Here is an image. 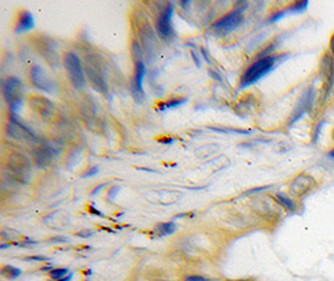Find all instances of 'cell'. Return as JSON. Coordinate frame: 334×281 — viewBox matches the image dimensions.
Listing matches in <instances>:
<instances>
[{"label": "cell", "mask_w": 334, "mask_h": 281, "mask_svg": "<svg viewBox=\"0 0 334 281\" xmlns=\"http://www.w3.org/2000/svg\"><path fill=\"white\" fill-rule=\"evenodd\" d=\"M277 202L278 204H281L284 209L288 211H295L296 210V204L293 199L288 197L287 195L284 194H277Z\"/></svg>", "instance_id": "cell-19"}, {"label": "cell", "mask_w": 334, "mask_h": 281, "mask_svg": "<svg viewBox=\"0 0 334 281\" xmlns=\"http://www.w3.org/2000/svg\"><path fill=\"white\" fill-rule=\"evenodd\" d=\"M29 105H30L31 109L35 111L36 114H39L40 116L44 117V119H49V117L53 116L54 114V105L50 100L45 99L43 96H33L29 102Z\"/></svg>", "instance_id": "cell-16"}, {"label": "cell", "mask_w": 334, "mask_h": 281, "mask_svg": "<svg viewBox=\"0 0 334 281\" xmlns=\"http://www.w3.org/2000/svg\"><path fill=\"white\" fill-rule=\"evenodd\" d=\"M145 76V65L143 62L135 63L134 69V76L132 80V94H133L134 99L138 103H140L144 97V90H143V80Z\"/></svg>", "instance_id": "cell-12"}, {"label": "cell", "mask_w": 334, "mask_h": 281, "mask_svg": "<svg viewBox=\"0 0 334 281\" xmlns=\"http://www.w3.org/2000/svg\"><path fill=\"white\" fill-rule=\"evenodd\" d=\"M117 190H119V188H118V186H115V188L112 189V196H109V199H110V200H113V199H114L115 195L118 194V191H117Z\"/></svg>", "instance_id": "cell-29"}, {"label": "cell", "mask_w": 334, "mask_h": 281, "mask_svg": "<svg viewBox=\"0 0 334 281\" xmlns=\"http://www.w3.org/2000/svg\"><path fill=\"white\" fill-rule=\"evenodd\" d=\"M284 15H286V10H284V9H283V10H279V11H277V13H274V14H273L272 16H270L269 22H270V23H275V22H278V20L283 18Z\"/></svg>", "instance_id": "cell-24"}, {"label": "cell", "mask_w": 334, "mask_h": 281, "mask_svg": "<svg viewBox=\"0 0 334 281\" xmlns=\"http://www.w3.org/2000/svg\"><path fill=\"white\" fill-rule=\"evenodd\" d=\"M192 55H193V59H194L195 64H197V67H200V64H199V59L197 58V55H195V54H194V51H192Z\"/></svg>", "instance_id": "cell-31"}, {"label": "cell", "mask_w": 334, "mask_h": 281, "mask_svg": "<svg viewBox=\"0 0 334 281\" xmlns=\"http://www.w3.org/2000/svg\"><path fill=\"white\" fill-rule=\"evenodd\" d=\"M7 134L18 142L24 143H35L38 142V136L28 128L27 125L19 122L18 116L11 114L9 123L7 124Z\"/></svg>", "instance_id": "cell-5"}, {"label": "cell", "mask_w": 334, "mask_h": 281, "mask_svg": "<svg viewBox=\"0 0 334 281\" xmlns=\"http://www.w3.org/2000/svg\"><path fill=\"white\" fill-rule=\"evenodd\" d=\"M185 281H208V280L204 279V277L201 276H188L185 279Z\"/></svg>", "instance_id": "cell-28"}, {"label": "cell", "mask_w": 334, "mask_h": 281, "mask_svg": "<svg viewBox=\"0 0 334 281\" xmlns=\"http://www.w3.org/2000/svg\"><path fill=\"white\" fill-rule=\"evenodd\" d=\"M35 48L39 51L40 55L43 56L49 64L57 65L59 62V56L57 53V45L50 38L47 36H39L35 40Z\"/></svg>", "instance_id": "cell-10"}, {"label": "cell", "mask_w": 334, "mask_h": 281, "mask_svg": "<svg viewBox=\"0 0 334 281\" xmlns=\"http://www.w3.org/2000/svg\"><path fill=\"white\" fill-rule=\"evenodd\" d=\"M65 275H68V269L65 268L54 269V270L50 271V276L53 277L54 280H62Z\"/></svg>", "instance_id": "cell-23"}, {"label": "cell", "mask_w": 334, "mask_h": 281, "mask_svg": "<svg viewBox=\"0 0 334 281\" xmlns=\"http://www.w3.org/2000/svg\"><path fill=\"white\" fill-rule=\"evenodd\" d=\"M329 156H330V157H333V159H334V149H332V150H330Z\"/></svg>", "instance_id": "cell-32"}, {"label": "cell", "mask_w": 334, "mask_h": 281, "mask_svg": "<svg viewBox=\"0 0 334 281\" xmlns=\"http://www.w3.org/2000/svg\"><path fill=\"white\" fill-rule=\"evenodd\" d=\"M332 139H333V142H334V128H333V130H332Z\"/></svg>", "instance_id": "cell-33"}, {"label": "cell", "mask_w": 334, "mask_h": 281, "mask_svg": "<svg viewBox=\"0 0 334 281\" xmlns=\"http://www.w3.org/2000/svg\"><path fill=\"white\" fill-rule=\"evenodd\" d=\"M98 170H99V169H98V166H94V168L89 169V170H88V173H85L84 175H83V176H84V177H88V176H93V175H96V174L98 173Z\"/></svg>", "instance_id": "cell-26"}, {"label": "cell", "mask_w": 334, "mask_h": 281, "mask_svg": "<svg viewBox=\"0 0 334 281\" xmlns=\"http://www.w3.org/2000/svg\"><path fill=\"white\" fill-rule=\"evenodd\" d=\"M22 274V271L19 270V269L14 268V266H10V265H7L3 268L2 270V275L3 276L8 277V279H16V277L19 276V275Z\"/></svg>", "instance_id": "cell-21"}, {"label": "cell", "mask_w": 334, "mask_h": 281, "mask_svg": "<svg viewBox=\"0 0 334 281\" xmlns=\"http://www.w3.org/2000/svg\"><path fill=\"white\" fill-rule=\"evenodd\" d=\"M322 125H323V122L322 123H319L318 125H317V128H316V135L313 136V143H317V139H318V136H319V134H321V129H322Z\"/></svg>", "instance_id": "cell-25"}, {"label": "cell", "mask_w": 334, "mask_h": 281, "mask_svg": "<svg viewBox=\"0 0 334 281\" xmlns=\"http://www.w3.org/2000/svg\"><path fill=\"white\" fill-rule=\"evenodd\" d=\"M175 230H177V226H175V224L173 222L162 223V224H158V225L155 226L154 234H157L158 236H160V237L168 236V235L174 234Z\"/></svg>", "instance_id": "cell-18"}, {"label": "cell", "mask_w": 334, "mask_h": 281, "mask_svg": "<svg viewBox=\"0 0 334 281\" xmlns=\"http://www.w3.org/2000/svg\"><path fill=\"white\" fill-rule=\"evenodd\" d=\"M34 28V18L30 11L24 10L20 13L18 22H16L15 33H25V31L31 30Z\"/></svg>", "instance_id": "cell-17"}, {"label": "cell", "mask_w": 334, "mask_h": 281, "mask_svg": "<svg viewBox=\"0 0 334 281\" xmlns=\"http://www.w3.org/2000/svg\"><path fill=\"white\" fill-rule=\"evenodd\" d=\"M30 80L34 87L38 89V90L50 94H54L58 90L55 80L51 78L40 65H34V67L30 69Z\"/></svg>", "instance_id": "cell-6"}, {"label": "cell", "mask_w": 334, "mask_h": 281, "mask_svg": "<svg viewBox=\"0 0 334 281\" xmlns=\"http://www.w3.org/2000/svg\"><path fill=\"white\" fill-rule=\"evenodd\" d=\"M9 169L13 176L22 183H27L30 177V163L22 154H13L9 157Z\"/></svg>", "instance_id": "cell-8"}, {"label": "cell", "mask_w": 334, "mask_h": 281, "mask_svg": "<svg viewBox=\"0 0 334 281\" xmlns=\"http://www.w3.org/2000/svg\"><path fill=\"white\" fill-rule=\"evenodd\" d=\"M173 4H168L157 20V31L160 38H168L172 33Z\"/></svg>", "instance_id": "cell-15"}, {"label": "cell", "mask_w": 334, "mask_h": 281, "mask_svg": "<svg viewBox=\"0 0 334 281\" xmlns=\"http://www.w3.org/2000/svg\"><path fill=\"white\" fill-rule=\"evenodd\" d=\"M97 56H88L85 63V73L91 85L100 93L108 91V83L105 78V69L99 60H96Z\"/></svg>", "instance_id": "cell-3"}, {"label": "cell", "mask_w": 334, "mask_h": 281, "mask_svg": "<svg viewBox=\"0 0 334 281\" xmlns=\"http://www.w3.org/2000/svg\"><path fill=\"white\" fill-rule=\"evenodd\" d=\"M316 188V179L309 174L296 175L289 184V190L294 196L302 197Z\"/></svg>", "instance_id": "cell-9"}, {"label": "cell", "mask_w": 334, "mask_h": 281, "mask_svg": "<svg viewBox=\"0 0 334 281\" xmlns=\"http://www.w3.org/2000/svg\"><path fill=\"white\" fill-rule=\"evenodd\" d=\"M23 94H24V87L22 80L15 76H10L3 83V96L9 105L10 113L13 115H16V111L22 107Z\"/></svg>", "instance_id": "cell-2"}, {"label": "cell", "mask_w": 334, "mask_h": 281, "mask_svg": "<svg viewBox=\"0 0 334 281\" xmlns=\"http://www.w3.org/2000/svg\"><path fill=\"white\" fill-rule=\"evenodd\" d=\"M313 100H314V89L309 88L306 93L303 94V96H302V99L299 100L298 105H296L294 111H293V115L289 120V125L294 124L296 120L301 119V117L303 116L308 110H310V108H312L313 105Z\"/></svg>", "instance_id": "cell-14"}, {"label": "cell", "mask_w": 334, "mask_h": 281, "mask_svg": "<svg viewBox=\"0 0 334 281\" xmlns=\"http://www.w3.org/2000/svg\"><path fill=\"white\" fill-rule=\"evenodd\" d=\"M329 51L330 54H332V58L334 60V33L330 35V39H329Z\"/></svg>", "instance_id": "cell-27"}, {"label": "cell", "mask_w": 334, "mask_h": 281, "mask_svg": "<svg viewBox=\"0 0 334 281\" xmlns=\"http://www.w3.org/2000/svg\"><path fill=\"white\" fill-rule=\"evenodd\" d=\"M185 102H187V97H178V99L169 100V102L164 103V104H160L159 109L163 111V110H166V109L177 108V107H179V105H183Z\"/></svg>", "instance_id": "cell-22"}, {"label": "cell", "mask_w": 334, "mask_h": 281, "mask_svg": "<svg viewBox=\"0 0 334 281\" xmlns=\"http://www.w3.org/2000/svg\"><path fill=\"white\" fill-rule=\"evenodd\" d=\"M201 54H203V55H204V58H206L207 63H209V64H210V63H212V62H210V59L208 58V54H207L206 49H201Z\"/></svg>", "instance_id": "cell-30"}, {"label": "cell", "mask_w": 334, "mask_h": 281, "mask_svg": "<svg viewBox=\"0 0 334 281\" xmlns=\"http://www.w3.org/2000/svg\"><path fill=\"white\" fill-rule=\"evenodd\" d=\"M308 4H309L308 0H301V2H295L294 4L289 5V7L286 8L284 10H286V13H288V11H289V13H302V11L307 9Z\"/></svg>", "instance_id": "cell-20"}, {"label": "cell", "mask_w": 334, "mask_h": 281, "mask_svg": "<svg viewBox=\"0 0 334 281\" xmlns=\"http://www.w3.org/2000/svg\"><path fill=\"white\" fill-rule=\"evenodd\" d=\"M64 67L74 88L83 89L85 87V73L82 62L76 53H67L64 56Z\"/></svg>", "instance_id": "cell-4"}, {"label": "cell", "mask_w": 334, "mask_h": 281, "mask_svg": "<svg viewBox=\"0 0 334 281\" xmlns=\"http://www.w3.org/2000/svg\"><path fill=\"white\" fill-rule=\"evenodd\" d=\"M278 56L274 55L261 56L257 62L253 63V64L244 71L243 76H242L240 79V88L249 87V85L257 83L259 79L263 78L264 75H267L275 65Z\"/></svg>", "instance_id": "cell-1"}, {"label": "cell", "mask_w": 334, "mask_h": 281, "mask_svg": "<svg viewBox=\"0 0 334 281\" xmlns=\"http://www.w3.org/2000/svg\"><path fill=\"white\" fill-rule=\"evenodd\" d=\"M242 11H243V9H238L234 11H230V13L221 16L220 19H218L217 22L213 24V29L220 34H228L230 31L235 30L244 20L243 13H242Z\"/></svg>", "instance_id": "cell-7"}, {"label": "cell", "mask_w": 334, "mask_h": 281, "mask_svg": "<svg viewBox=\"0 0 334 281\" xmlns=\"http://www.w3.org/2000/svg\"><path fill=\"white\" fill-rule=\"evenodd\" d=\"M58 154H59V149L55 148L53 144H43L39 146L38 149L34 150V162L38 164V166H44L49 165L51 163V160L55 157Z\"/></svg>", "instance_id": "cell-13"}, {"label": "cell", "mask_w": 334, "mask_h": 281, "mask_svg": "<svg viewBox=\"0 0 334 281\" xmlns=\"http://www.w3.org/2000/svg\"><path fill=\"white\" fill-rule=\"evenodd\" d=\"M321 76L323 79L325 96L329 95L334 84V60L329 54H324L321 60Z\"/></svg>", "instance_id": "cell-11"}]
</instances>
